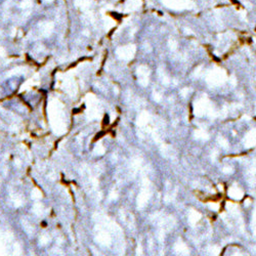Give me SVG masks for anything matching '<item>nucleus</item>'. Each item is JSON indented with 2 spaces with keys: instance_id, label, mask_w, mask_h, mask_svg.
I'll return each mask as SVG.
<instances>
[{
  "instance_id": "6",
  "label": "nucleus",
  "mask_w": 256,
  "mask_h": 256,
  "mask_svg": "<svg viewBox=\"0 0 256 256\" xmlns=\"http://www.w3.org/2000/svg\"><path fill=\"white\" fill-rule=\"evenodd\" d=\"M136 75L140 86H148V81H150V69L146 66H140L136 70Z\"/></svg>"
},
{
  "instance_id": "31",
  "label": "nucleus",
  "mask_w": 256,
  "mask_h": 256,
  "mask_svg": "<svg viewBox=\"0 0 256 256\" xmlns=\"http://www.w3.org/2000/svg\"><path fill=\"white\" fill-rule=\"evenodd\" d=\"M6 54V50L4 48H0V56H4Z\"/></svg>"
},
{
  "instance_id": "23",
  "label": "nucleus",
  "mask_w": 256,
  "mask_h": 256,
  "mask_svg": "<svg viewBox=\"0 0 256 256\" xmlns=\"http://www.w3.org/2000/svg\"><path fill=\"white\" fill-rule=\"evenodd\" d=\"M50 237L48 236V234H44V236H41L40 238V244L41 245H46L48 242H50Z\"/></svg>"
},
{
  "instance_id": "28",
  "label": "nucleus",
  "mask_w": 256,
  "mask_h": 256,
  "mask_svg": "<svg viewBox=\"0 0 256 256\" xmlns=\"http://www.w3.org/2000/svg\"><path fill=\"white\" fill-rule=\"evenodd\" d=\"M251 172L253 174V172H256V159H254V161H253V163H252V170H251Z\"/></svg>"
},
{
  "instance_id": "8",
  "label": "nucleus",
  "mask_w": 256,
  "mask_h": 256,
  "mask_svg": "<svg viewBox=\"0 0 256 256\" xmlns=\"http://www.w3.org/2000/svg\"><path fill=\"white\" fill-rule=\"evenodd\" d=\"M228 197L230 199L239 201V200H241L244 197V190L239 186L232 184V186L228 188Z\"/></svg>"
},
{
  "instance_id": "15",
  "label": "nucleus",
  "mask_w": 256,
  "mask_h": 256,
  "mask_svg": "<svg viewBox=\"0 0 256 256\" xmlns=\"http://www.w3.org/2000/svg\"><path fill=\"white\" fill-rule=\"evenodd\" d=\"M195 136L197 140H207L209 138V134L203 130H197L195 132Z\"/></svg>"
},
{
  "instance_id": "13",
  "label": "nucleus",
  "mask_w": 256,
  "mask_h": 256,
  "mask_svg": "<svg viewBox=\"0 0 256 256\" xmlns=\"http://www.w3.org/2000/svg\"><path fill=\"white\" fill-rule=\"evenodd\" d=\"M150 119H151L150 114H148V112H142L138 118V125L140 127H144L148 124V122H150Z\"/></svg>"
},
{
  "instance_id": "25",
  "label": "nucleus",
  "mask_w": 256,
  "mask_h": 256,
  "mask_svg": "<svg viewBox=\"0 0 256 256\" xmlns=\"http://www.w3.org/2000/svg\"><path fill=\"white\" fill-rule=\"evenodd\" d=\"M209 252H211L212 254H218V252H220V248L218 246H214L209 249Z\"/></svg>"
},
{
  "instance_id": "17",
  "label": "nucleus",
  "mask_w": 256,
  "mask_h": 256,
  "mask_svg": "<svg viewBox=\"0 0 256 256\" xmlns=\"http://www.w3.org/2000/svg\"><path fill=\"white\" fill-rule=\"evenodd\" d=\"M158 74H159V77H160V79H161V81H162V83H163L164 85H168V84L170 83V79H169V77L166 75L165 72L159 70Z\"/></svg>"
},
{
  "instance_id": "24",
  "label": "nucleus",
  "mask_w": 256,
  "mask_h": 256,
  "mask_svg": "<svg viewBox=\"0 0 256 256\" xmlns=\"http://www.w3.org/2000/svg\"><path fill=\"white\" fill-rule=\"evenodd\" d=\"M208 206H209V208L212 209L213 211H218V210L220 209V205L216 204V203H209Z\"/></svg>"
},
{
  "instance_id": "7",
  "label": "nucleus",
  "mask_w": 256,
  "mask_h": 256,
  "mask_svg": "<svg viewBox=\"0 0 256 256\" xmlns=\"http://www.w3.org/2000/svg\"><path fill=\"white\" fill-rule=\"evenodd\" d=\"M96 240L98 243L104 246H110L112 243V237L110 236V234L104 230H98Z\"/></svg>"
},
{
  "instance_id": "19",
  "label": "nucleus",
  "mask_w": 256,
  "mask_h": 256,
  "mask_svg": "<svg viewBox=\"0 0 256 256\" xmlns=\"http://www.w3.org/2000/svg\"><path fill=\"white\" fill-rule=\"evenodd\" d=\"M41 198H42L41 190H38L37 188H33V190H32V199H34V200H39V199H41Z\"/></svg>"
},
{
  "instance_id": "12",
  "label": "nucleus",
  "mask_w": 256,
  "mask_h": 256,
  "mask_svg": "<svg viewBox=\"0 0 256 256\" xmlns=\"http://www.w3.org/2000/svg\"><path fill=\"white\" fill-rule=\"evenodd\" d=\"M174 250L176 254H182V255H188L190 254V249L186 246V244H184L182 241H178V243H176Z\"/></svg>"
},
{
  "instance_id": "20",
  "label": "nucleus",
  "mask_w": 256,
  "mask_h": 256,
  "mask_svg": "<svg viewBox=\"0 0 256 256\" xmlns=\"http://www.w3.org/2000/svg\"><path fill=\"white\" fill-rule=\"evenodd\" d=\"M106 152V148L102 144H98L94 148V154L96 155H104Z\"/></svg>"
},
{
  "instance_id": "18",
  "label": "nucleus",
  "mask_w": 256,
  "mask_h": 256,
  "mask_svg": "<svg viewBox=\"0 0 256 256\" xmlns=\"http://www.w3.org/2000/svg\"><path fill=\"white\" fill-rule=\"evenodd\" d=\"M6 251V244L4 241V238L2 236V232L0 230V254H2Z\"/></svg>"
},
{
  "instance_id": "30",
  "label": "nucleus",
  "mask_w": 256,
  "mask_h": 256,
  "mask_svg": "<svg viewBox=\"0 0 256 256\" xmlns=\"http://www.w3.org/2000/svg\"><path fill=\"white\" fill-rule=\"evenodd\" d=\"M252 220L254 222V224H256V207L254 209V212H253V216H252Z\"/></svg>"
},
{
  "instance_id": "11",
  "label": "nucleus",
  "mask_w": 256,
  "mask_h": 256,
  "mask_svg": "<svg viewBox=\"0 0 256 256\" xmlns=\"http://www.w3.org/2000/svg\"><path fill=\"white\" fill-rule=\"evenodd\" d=\"M76 84L74 80L72 79H67L65 82H64V90L67 92L68 94L70 96H75L76 94Z\"/></svg>"
},
{
  "instance_id": "4",
  "label": "nucleus",
  "mask_w": 256,
  "mask_h": 256,
  "mask_svg": "<svg viewBox=\"0 0 256 256\" xmlns=\"http://www.w3.org/2000/svg\"><path fill=\"white\" fill-rule=\"evenodd\" d=\"M152 195V190H151V184H150V180H148L146 178H142V188L140 192V195L138 197V209H144L148 200H150Z\"/></svg>"
},
{
  "instance_id": "2",
  "label": "nucleus",
  "mask_w": 256,
  "mask_h": 256,
  "mask_svg": "<svg viewBox=\"0 0 256 256\" xmlns=\"http://www.w3.org/2000/svg\"><path fill=\"white\" fill-rule=\"evenodd\" d=\"M194 112L195 115L198 117H210V118H214L216 113L214 109H213V106L211 102L208 100L206 96H203L202 98H198L195 102L194 104Z\"/></svg>"
},
{
  "instance_id": "26",
  "label": "nucleus",
  "mask_w": 256,
  "mask_h": 256,
  "mask_svg": "<svg viewBox=\"0 0 256 256\" xmlns=\"http://www.w3.org/2000/svg\"><path fill=\"white\" fill-rule=\"evenodd\" d=\"M188 92H190V90H188V88H182V90H180V94H182L184 98H186V96L188 94Z\"/></svg>"
},
{
  "instance_id": "9",
  "label": "nucleus",
  "mask_w": 256,
  "mask_h": 256,
  "mask_svg": "<svg viewBox=\"0 0 256 256\" xmlns=\"http://www.w3.org/2000/svg\"><path fill=\"white\" fill-rule=\"evenodd\" d=\"M244 146L246 148H252L256 144V128L251 130L244 138Z\"/></svg>"
},
{
  "instance_id": "16",
  "label": "nucleus",
  "mask_w": 256,
  "mask_h": 256,
  "mask_svg": "<svg viewBox=\"0 0 256 256\" xmlns=\"http://www.w3.org/2000/svg\"><path fill=\"white\" fill-rule=\"evenodd\" d=\"M33 212L38 216H42V213H44V206H42V204L40 203H35L33 207Z\"/></svg>"
},
{
  "instance_id": "33",
  "label": "nucleus",
  "mask_w": 256,
  "mask_h": 256,
  "mask_svg": "<svg viewBox=\"0 0 256 256\" xmlns=\"http://www.w3.org/2000/svg\"><path fill=\"white\" fill-rule=\"evenodd\" d=\"M44 2H46V4H50V2H52V0H44Z\"/></svg>"
},
{
  "instance_id": "32",
  "label": "nucleus",
  "mask_w": 256,
  "mask_h": 256,
  "mask_svg": "<svg viewBox=\"0 0 256 256\" xmlns=\"http://www.w3.org/2000/svg\"><path fill=\"white\" fill-rule=\"evenodd\" d=\"M253 234H254V236L256 237V226L253 228Z\"/></svg>"
},
{
  "instance_id": "22",
  "label": "nucleus",
  "mask_w": 256,
  "mask_h": 256,
  "mask_svg": "<svg viewBox=\"0 0 256 256\" xmlns=\"http://www.w3.org/2000/svg\"><path fill=\"white\" fill-rule=\"evenodd\" d=\"M33 4V2L32 0H23L22 4H20V8H31Z\"/></svg>"
},
{
  "instance_id": "3",
  "label": "nucleus",
  "mask_w": 256,
  "mask_h": 256,
  "mask_svg": "<svg viewBox=\"0 0 256 256\" xmlns=\"http://www.w3.org/2000/svg\"><path fill=\"white\" fill-rule=\"evenodd\" d=\"M205 80L210 88H218L226 81V73L222 69H214L207 72Z\"/></svg>"
},
{
  "instance_id": "5",
  "label": "nucleus",
  "mask_w": 256,
  "mask_h": 256,
  "mask_svg": "<svg viewBox=\"0 0 256 256\" xmlns=\"http://www.w3.org/2000/svg\"><path fill=\"white\" fill-rule=\"evenodd\" d=\"M88 104V114L90 119H98L100 116V106H98V100L94 96L90 94L88 96L86 100Z\"/></svg>"
},
{
  "instance_id": "21",
  "label": "nucleus",
  "mask_w": 256,
  "mask_h": 256,
  "mask_svg": "<svg viewBox=\"0 0 256 256\" xmlns=\"http://www.w3.org/2000/svg\"><path fill=\"white\" fill-rule=\"evenodd\" d=\"M218 144H220L224 148H228V140H226L224 138L220 136V138H218Z\"/></svg>"
},
{
  "instance_id": "1",
  "label": "nucleus",
  "mask_w": 256,
  "mask_h": 256,
  "mask_svg": "<svg viewBox=\"0 0 256 256\" xmlns=\"http://www.w3.org/2000/svg\"><path fill=\"white\" fill-rule=\"evenodd\" d=\"M48 118L52 130L56 134H62L67 132L66 110L64 104L58 100H52L48 104Z\"/></svg>"
},
{
  "instance_id": "27",
  "label": "nucleus",
  "mask_w": 256,
  "mask_h": 256,
  "mask_svg": "<svg viewBox=\"0 0 256 256\" xmlns=\"http://www.w3.org/2000/svg\"><path fill=\"white\" fill-rule=\"evenodd\" d=\"M222 172H224V174H232V172L230 167H224V168L222 169Z\"/></svg>"
},
{
  "instance_id": "14",
  "label": "nucleus",
  "mask_w": 256,
  "mask_h": 256,
  "mask_svg": "<svg viewBox=\"0 0 256 256\" xmlns=\"http://www.w3.org/2000/svg\"><path fill=\"white\" fill-rule=\"evenodd\" d=\"M54 30V24L50 22H46V23H42L41 24V33L44 36L48 37L52 34Z\"/></svg>"
},
{
  "instance_id": "29",
  "label": "nucleus",
  "mask_w": 256,
  "mask_h": 256,
  "mask_svg": "<svg viewBox=\"0 0 256 256\" xmlns=\"http://www.w3.org/2000/svg\"><path fill=\"white\" fill-rule=\"evenodd\" d=\"M154 98H155V100H156V102H160V100H162V96H161L160 94H154Z\"/></svg>"
},
{
  "instance_id": "10",
  "label": "nucleus",
  "mask_w": 256,
  "mask_h": 256,
  "mask_svg": "<svg viewBox=\"0 0 256 256\" xmlns=\"http://www.w3.org/2000/svg\"><path fill=\"white\" fill-rule=\"evenodd\" d=\"M201 218H202L201 213H199L198 211H196L194 209H190L188 211V224L190 226H195L197 224V222L201 220Z\"/></svg>"
}]
</instances>
